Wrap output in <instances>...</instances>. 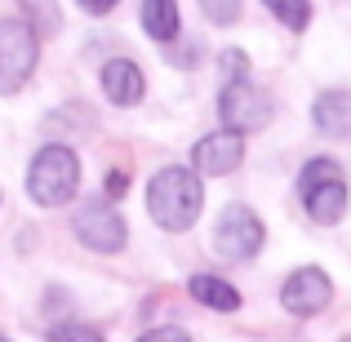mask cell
Wrapping results in <instances>:
<instances>
[{
	"mask_svg": "<svg viewBox=\"0 0 351 342\" xmlns=\"http://www.w3.org/2000/svg\"><path fill=\"white\" fill-rule=\"evenodd\" d=\"M271 98L263 94V89H254L249 80H232V85L223 89V103H218V116H223L227 129H236V134H249V129H263L267 120H271Z\"/></svg>",
	"mask_w": 351,
	"mask_h": 342,
	"instance_id": "6",
	"label": "cell"
},
{
	"mask_svg": "<svg viewBox=\"0 0 351 342\" xmlns=\"http://www.w3.org/2000/svg\"><path fill=\"white\" fill-rule=\"evenodd\" d=\"M311 120H316V129L325 138H338L351 129V94L343 89H329V94L316 98V107H311Z\"/></svg>",
	"mask_w": 351,
	"mask_h": 342,
	"instance_id": "11",
	"label": "cell"
},
{
	"mask_svg": "<svg viewBox=\"0 0 351 342\" xmlns=\"http://www.w3.org/2000/svg\"><path fill=\"white\" fill-rule=\"evenodd\" d=\"M263 223H258V214L249 205H227L223 218H218L214 227V249L223 258H232V262H245V258H254L258 249H263Z\"/></svg>",
	"mask_w": 351,
	"mask_h": 342,
	"instance_id": "4",
	"label": "cell"
},
{
	"mask_svg": "<svg viewBox=\"0 0 351 342\" xmlns=\"http://www.w3.org/2000/svg\"><path fill=\"white\" fill-rule=\"evenodd\" d=\"M240 160H245V138H240L236 129H218V134L200 138V143L191 147V164H196V173H205V178H227Z\"/></svg>",
	"mask_w": 351,
	"mask_h": 342,
	"instance_id": "8",
	"label": "cell"
},
{
	"mask_svg": "<svg viewBox=\"0 0 351 342\" xmlns=\"http://www.w3.org/2000/svg\"><path fill=\"white\" fill-rule=\"evenodd\" d=\"M200 9H205V18L218 23V27H232L240 18V0H200Z\"/></svg>",
	"mask_w": 351,
	"mask_h": 342,
	"instance_id": "15",
	"label": "cell"
},
{
	"mask_svg": "<svg viewBox=\"0 0 351 342\" xmlns=\"http://www.w3.org/2000/svg\"><path fill=\"white\" fill-rule=\"evenodd\" d=\"M187 289H191L196 302H205V307H214V311H236L240 307V293L227 280H218V276H196Z\"/></svg>",
	"mask_w": 351,
	"mask_h": 342,
	"instance_id": "12",
	"label": "cell"
},
{
	"mask_svg": "<svg viewBox=\"0 0 351 342\" xmlns=\"http://www.w3.org/2000/svg\"><path fill=\"white\" fill-rule=\"evenodd\" d=\"M329 298H334V284H329V276L320 271V267L293 271L280 289V302H285L289 316H320V311L329 307Z\"/></svg>",
	"mask_w": 351,
	"mask_h": 342,
	"instance_id": "7",
	"label": "cell"
},
{
	"mask_svg": "<svg viewBox=\"0 0 351 342\" xmlns=\"http://www.w3.org/2000/svg\"><path fill=\"white\" fill-rule=\"evenodd\" d=\"M263 5L271 9L289 32H302V27L311 23V0H263Z\"/></svg>",
	"mask_w": 351,
	"mask_h": 342,
	"instance_id": "14",
	"label": "cell"
},
{
	"mask_svg": "<svg viewBox=\"0 0 351 342\" xmlns=\"http://www.w3.org/2000/svg\"><path fill=\"white\" fill-rule=\"evenodd\" d=\"M223 67H227V76H232V80H245L249 76V62H245V53H240V49H227L223 53Z\"/></svg>",
	"mask_w": 351,
	"mask_h": 342,
	"instance_id": "17",
	"label": "cell"
},
{
	"mask_svg": "<svg viewBox=\"0 0 351 342\" xmlns=\"http://www.w3.org/2000/svg\"><path fill=\"white\" fill-rule=\"evenodd\" d=\"M80 9H85V14H112V9L120 5V0H76Z\"/></svg>",
	"mask_w": 351,
	"mask_h": 342,
	"instance_id": "19",
	"label": "cell"
},
{
	"mask_svg": "<svg viewBox=\"0 0 351 342\" xmlns=\"http://www.w3.org/2000/svg\"><path fill=\"white\" fill-rule=\"evenodd\" d=\"M0 342H9V338H0Z\"/></svg>",
	"mask_w": 351,
	"mask_h": 342,
	"instance_id": "20",
	"label": "cell"
},
{
	"mask_svg": "<svg viewBox=\"0 0 351 342\" xmlns=\"http://www.w3.org/2000/svg\"><path fill=\"white\" fill-rule=\"evenodd\" d=\"M143 27L152 40H173L178 36V5L173 0H143Z\"/></svg>",
	"mask_w": 351,
	"mask_h": 342,
	"instance_id": "13",
	"label": "cell"
},
{
	"mask_svg": "<svg viewBox=\"0 0 351 342\" xmlns=\"http://www.w3.org/2000/svg\"><path fill=\"white\" fill-rule=\"evenodd\" d=\"M49 342H103V334L89 329V325H58L49 334Z\"/></svg>",
	"mask_w": 351,
	"mask_h": 342,
	"instance_id": "16",
	"label": "cell"
},
{
	"mask_svg": "<svg viewBox=\"0 0 351 342\" xmlns=\"http://www.w3.org/2000/svg\"><path fill=\"white\" fill-rule=\"evenodd\" d=\"M76 187H80L76 151H71V147H40L32 169H27V196H32L36 205L53 209V205L76 196Z\"/></svg>",
	"mask_w": 351,
	"mask_h": 342,
	"instance_id": "2",
	"label": "cell"
},
{
	"mask_svg": "<svg viewBox=\"0 0 351 342\" xmlns=\"http://www.w3.org/2000/svg\"><path fill=\"white\" fill-rule=\"evenodd\" d=\"M103 89H107V98H112L116 107H134V103H143L147 80H143V71H138L129 58H112L103 67Z\"/></svg>",
	"mask_w": 351,
	"mask_h": 342,
	"instance_id": "10",
	"label": "cell"
},
{
	"mask_svg": "<svg viewBox=\"0 0 351 342\" xmlns=\"http://www.w3.org/2000/svg\"><path fill=\"white\" fill-rule=\"evenodd\" d=\"M347 342H351V338H347Z\"/></svg>",
	"mask_w": 351,
	"mask_h": 342,
	"instance_id": "21",
	"label": "cell"
},
{
	"mask_svg": "<svg viewBox=\"0 0 351 342\" xmlns=\"http://www.w3.org/2000/svg\"><path fill=\"white\" fill-rule=\"evenodd\" d=\"M138 342H191L182 329H152V334H143Z\"/></svg>",
	"mask_w": 351,
	"mask_h": 342,
	"instance_id": "18",
	"label": "cell"
},
{
	"mask_svg": "<svg viewBox=\"0 0 351 342\" xmlns=\"http://www.w3.org/2000/svg\"><path fill=\"white\" fill-rule=\"evenodd\" d=\"M76 236H80V245L94 249V254H116V249H125L129 227H125V218L116 214L112 200L98 196V200H89V205L76 209Z\"/></svg>",
	"mask_w": 351,
	"mask_h": 342,
	"instance_id": "5",
	"label": "cell"
},
{
	"mask_svg": "<svg viewBox=\"0 0 351 342\" xmlns=\"http://www.w3.org/2000/svg\"><path fill=\"white\" fill-rule=\"evenodd\" d=\"M302 209L311 214V223L334 227L338 218L347 214V182H343V173H334V178H320V182H311V187H302Z\"/></svg>",
	"mask_w": 351,
	"mask_h": 342,
	"instance_id": "9",
	"label": "cell"
},
{
	"mask_svg": "<svg viewBox=\"0 0 351 342\" xmlns=\"http://www.w3.org/2000/svg\"><path fill=\"white\" fill-rule=\"evenodd\" d=\"M36 58H40V32L23 18L0 23V94H18L32 80Z\"/></svg>",
	"mask_w": 351,
	"mask_h": 342,
	"instance_id": "3",
	"label": "cell"
},
{
	"mask_svg": "<svg viewBox=\"0 0 351 342\" xmlns=\"http://www.w3.org/2000/svg\"><path fill=\"white\" fill-rule=\"evenodd\" d=\"M200 205H205V187L191 169H160L147 182V209L165 231H187L200 218Z\"/></svg>",
	"mask_w": 351,
	"mask_h": 342,
	"instance_id": "1",
	"label": "cell"
}]
</instances>
